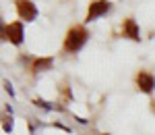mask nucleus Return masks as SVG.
Here are the masks:
<instances>
[{
  "mask_svg": "<svg viewBox=\"0 0 155 135\" xmlns=\"http://www.w3.org/2000/svg\"><path fill=\"white\" fill-rule=\"evenodd\" d=\"M137 85H139V89H143L145 94H149V92L155 87L153 75H149V73H145V71H141V73L137 75Z\"/></svg>",
  "mask_w": 155,
  "mask_h": 135,
  "instance_id": "obj_5",
  "label": "nucleus"
},
{
  "mask_svg": "<svg viewBox=\"0 0 155 135\" xmlns=\"http://www.w3.org/2000/svg\"><path fill=\"white\" fill-rule=\"evenodd\" d=\"M122 36L130 37V40H139V27L134 23V19H126L122 25Z\"/></svg>",
  "mask_w": 155,
  "mask_h": 135,
  "instance_id": "obj_6",
  "label": "nucleus"
},
{
  "mask_svg": "<svg viewBox=\"0 0 155 135\" xmlns=\"http://www.w3.org/2000/svg\"><path fill=\"white\" fill-rule=\"evenodd\" d=\"M52 69V58H37L33 62V73H39V71H48Z\"/></svg>",
  "mask_w": 155,
  "mask_h": 135,
  "instance_id": "obj_7",
  "label": "nucleus"
},
{
  "mask_svg": "<svg viewBox=\"0 0 155 135\" xmlns=\"http://www.w3.org/2000/svg\"><path fill=\"white\" fill-rule=\"evenodd\" d=\"M87 42V29L77 25L72 27L71 31L66 33V40H64V50L66 52H77V50L83 48V44Z\"/></svg>",
  "mask_w": 155,
  "mask_h": 135,
  "instance_id": "obj_1",
  "label": "nucleus"
},
{
  "mask_svg": "<svg viewBox=\"0 0 155 135\" xmlns=\"http://www.w3.org/2000/svg\"><path fill=\"white\" fill-rule=\"evenodd\" d=\"M110 11V2L107 0H95V2H91V6H89V12H87V21H93L97 17H101L104 12Z\"/></svg>",
  "mask_w": 155,
  "mask_h": 135,
  "instance_id": "obj_4",
  "label": "nucleus"
},
{
  "mask_svg": "<svg viewBox=\"0 0 155 135\" xmlns=\"http://www.w3.org/2000/svg\"><path fill=\"white\" fill-rule=\"evenodd\" d=\"M4 37L15 44V46H19L21 42H23V21H15V23H8L4 27Z\"/></svg>",
  "mask_w": 155,
  "mask_h": 135,
  "instance_id": "obj_2",
  "label": "nucleus"
},
{
  "mask_svg": "<svg viewBox=\"0 0 155 135\" xmlns=\"http://www.w3.org/2000/svg\"><path fill=\"white\" fill-rule=\"evenodd\" d=\"M17 12L23 21H33L37 17V9L31 0H17Z\"/></svg>",
  "mask_w": 155,
  "mask_h": 135,
  "instance_id": "obj_3",
  "label": "nucleus"
}]
</instances>
